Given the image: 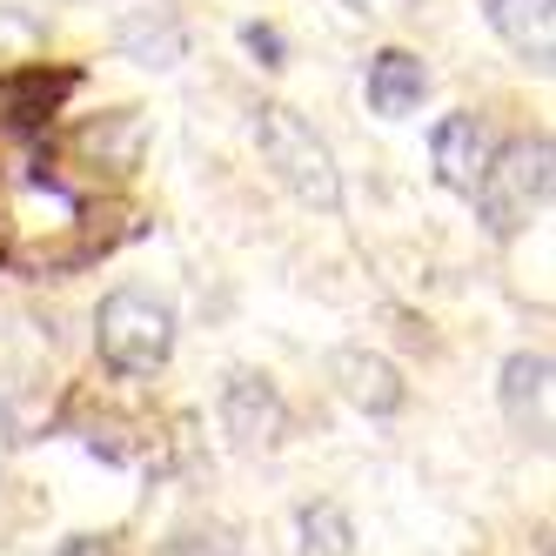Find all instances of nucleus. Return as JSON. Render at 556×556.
<instances>
[{"label":"nucleus","mask_w":556,"mask_h":556,"mask_svg":"<svg viewBox=\"0 0 556 556\" xmlns=\"http://www.w3.org/2000/svg\"><path fill=\"white\" fill-rule=\"evenodd\" d=\"M496 403L509 416V429L523 443L549 450V355L543 349H516L503 363V382H496Z\"/></svg>","instance_id":"nucleus-6"},{"label":"nucleus","mask_w":556,"mask_h":556,"mask_svg":"<svg viewBox=\"0 0 556 556\" xmlns=\"http://www.w3.org/2000/svg\"><path fill=\"white\" fill-rule=\"evenodd\" d=\"M483 14L496 27V41L523 67L536 74L556 67V0H483Z\"/></svg>","instance_id":"nucleus-8"},{"label":"nucleus","mask_w":556,"mask_h":556,"mask_svg":"<svg viewBox=\"0 0 556 556\" xmlns=\"http://www.w3.org/2000/svg\"><path fill=\"white\" fill-rule=\"evenodd\" d=\"M490 148H496L490 122H483V114H469V108H456L429 135V168H435V181H443L450 194H469L476 175H483V162H490Z\"/></svg>","instance_id":"nucleus-7"},{"label":"nucleus","mask_w":556,"mask_h":556,"mask_svg":"<svg viewBox=\"0 0 556 556\" xmlns=\"http://www.w3.org/2000/svg\"><path fill=\"white\" fill-rule=\"evenodd\" d=\"M61 556H122V549H114L108 536H67V543H61Z\"/></svg>","instance_id":"nucleus-15"},{"label":"nucleus","mask_w":556,"mask_h":556,"mask_svg":"<svg viewBox=\"0 0 556 556\" xmlns=\"http://www.w3.org/2000/svg\"><path fill=\"white\" fill-rule=\"evenodd\" d=\"M363 88H369V108L382 114V122H403V114H416L429 101V67L409 48H376Z\"/></svg>","instance_id":"nucleus-9"},{"label":"nucleus","mask_w":556,"mask_h":556,"mask_svg":"<svg viewBox=\"0 0 556 556\" xmlns=\"http://www.w3.org/2000/svg\"><path fill=\"white\" fill-rule=\"evenodd\" d=\"M222 435H228V450H242V456L282 450L289 403H282V389H275L262 369H235L222 382Z\"/></svg>","instance_id":"nucleus-4"},{"label":"nucleus","mask_w":556,"mask_h":556,"mask_svg":"<svg viewBox=\"0 0 556 556\" xmlns=\"http://www.w3.org/2000/svg\"><path fill=\"white\" fill-rule=\"evenodd\" d=\"M336 8H349V14H382L389 21V14H409L416 0H336Z\"/></svg>","instance_id":"nucleus-14"},{"label":"nucleus","mask_w":556,"mask_h":556,"mask_svg":"<svg viewBox=\"0 0 556 556\" xmlns=\"http://www.w3.org/2000/svg\"><path fill=\"white\" fill-rule=\"evenodd\" d=\"M8 443H14V422H8V403H0V456H8Z\"/></svg>","instance_id":"nucleus-16"},{"label":"nucleus","mask_w":556,"mask_h":556,"mask_svg":"<svg viewBox=\"0 0 556 556\" xmlns=\"http://www.w3.org/2000/svg\"><path fill=\"white\" fill-rule=\"evenodd\" d=\"M295 556H355V523L336 503H302L295 509Z\"/></svg>","instance_id":"nucleus-11"},{"label":"nucleus","mask_w":556,"mask_h":556,"mask_svg":"<svg viewBox=\"0 0 556 556\" xmlns=\"http://www.w3.org/2000/svg\"><path fill=\"white\" fill-rule=\"evenodd\" d=\"M329 382H336V395H342L349 409H363V416H376V422L409 403L403 369H395L382 349H363V342H342V349L329 355Z\"/></svg>","instance_id":"nucleus-5"},{"label":"nucleus","mask_w":556,"mask_h":556,"mask_svg":"<svg viewBox=\"0 0 556 556\" xmlns=\"http://www.w3.org/2000/svg\"><path fill=\"white\" fill-rule=\"evenodd\" d=\"M549 188H556V148L536 128V135H509L503 148H490V162H483V175H476L469 202H476V222H483L490 242H516L523 228L543 222Z\"/></svg>","instance_id":"nucleus-1"},{"label":"nucleus","mask_w":556,"mask_h":556,"mask_svg":"<svg viewBox=\"0 0 556 556\" xmlns=\"http://www.w3.org/2000/svg\"><path fill=\"white\" fill-rule=\"evenodd\" d=\"M242 41H249V54H262V67H282V34H275V27H242Z\"/></svg>","instance_id":"nucleus-13"},{"label":"nucleus","mask_w":556,"mask_h":556,"mask_svg":"<svg viewBox=\"0 0 556 556\" xmlns=\"http://www.w3.org/2000/svg\"><path fill=\"white\" fill-rule=\"evenodd\" d=\"M114 48H122L128 61H141V67H175L181 48H188V34H181L175 8H141V14H128L122 27H114Z\"/></svg>","instance_id":"nucleus-10"},{"label":"nucleus","mask_w":556,"mask_h":556,"mask_svg":"<svg viewBox=\"0 0 556 556\" xmlns=\"http://www.w3.org/2000/svg\"><path fill=\"white\" fill-rule=\"evenodd\" d=\"M154 556H242V536H235L228 523H181V530L162 536Z\"/></svg>","instance_id":"nucleus-12"},{"label":"nucleus","mask_w":556,"mask_h":556,"mask_svg":"<svg viewBox=\"0 0 556 556\" xmlns=\"http://www.w3.org/2000/svg\"><path fill=\"white\" fill-rule=\"evenodd\" d=\"M255 148H262V168L282 181L302 208L342 215V168H336V154H329L323 135H315V122H302L289 101H262L255 108Z\"/></svg>","instance_id":"nucleus-2"},{"label":"nucleus","mask_w":556,"mask_h":556,"mask_svg":"<svg viewBox=\"0 0 556 556\" xmlns=\"http://www.w3.org/2000/svg\"><path fill=\"white\" fill-rule=\"evenodd\" d=\"M94 349L114 376H154L175 355V308L154 289H114L94 308Z\"/></svg>","instance_id":"nucleus-3"}]
</instances>
